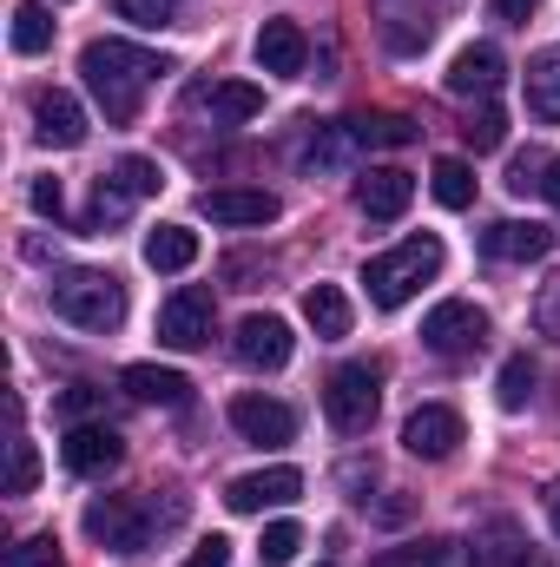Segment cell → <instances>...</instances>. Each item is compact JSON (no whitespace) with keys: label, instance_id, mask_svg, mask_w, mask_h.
Instances as JSON below:
<instances>
[{"label":"cell","instance_id":"41","mask_svg":"<svg viewBox=\"0 0 560 567\" xmlns=\"http://www.w3.org/2000/svg\"><path fill=\"white\" fill-rule=\"evenodd\" d=\"M33 212L40 218H60V185L53 178H33Z\"/></svg>","mask_w":560,"mask_h":567},{"label":"cell","instance_id":"13","mask_svg":"<svg viewBox=\"0 0 560 567\" xmlns=\"http://www.w3.org/2000/svg\"><path fill=\"white\" fill-rule=\"evenodd\" d=\"M198 212L211 225H278V192H258V185H218L198 198Z\"/></svg>","mask_w":560,"mask_h":567},{"label":"cell","instance_id":"18","mask_svg":"<svg viewBox=\"0 0 560 567\" xmlns=\"http://www.w3.org/2000/svg\"><path fill=\"white\" fill-rule=\"evenodd\" d=\"M303 60H310V40H303V27H297V20H265V27H258V66H265V73L297 80V73H303Z\"/></svg>","mask_w":560,"mask_h":567},{"label":"cell","instance_id":"6","mask_svg":"<svg viewBox=\"0 0 560 567\" xmlns=\"http://www.w3.org/2000/svg\"><path fill=\"white\" fill-rule=\"evenodd\" d=\"M422 343L435 357H475L488 343V310H475L468 297H448V303H435L422 317Z\"/></svg>","mask_w":560,"mask_h":567},{"label":"cell","instance_id":"33","mask_svg":"<svg viewBox=\"0 0 560 567\" xmlns=\"http://www.w3.org/2000/svg\"><path fill=\"white\" fill-rule=\"evenodd\" d=\"M7 567H66L53 535H27L20 548H7Z\"/></svg>","mask_w":560,"mask_h":567},{"label":"cell","instance_id":"32","mask_svg":"<svg viewBox=\"0 0 560 567\" xmlns=\"http://www.w3.org/2000/svg\"><path fill=\"white\" fill-rule=\"evenodd\" d=\"M376 567H448V542H409V548H390Z\"/></svg>","mask_w":560,"mask_h":567},{"label":"cell","instance_id":"20","mask_svg":"<svg viewBox=\"0 0 560 567\" xmlns=\"http://www.w3.org/2000/svg\"><path fill=\"white\" fill-rule=\"evenodd\" d=\"M198 106L211 120H258L265 113V86H251V80H211V86H198Z\"/></svg>","mask_w":560,"mask_h":567},{"label":"cell","instance_id":"12","mask_svg":"<svg viewBox=\"0 0 560 567\" xmlns=\"http://www.w3.org/2000/svg\"><path fill=\"white\" fill-rule=\"evenodd\" d=\"M501 80H508V60H501V47H488V40L462 47L455 66H448V93H455V100H495Z\"/></svg>","mask_w":560,"mask_h":567},{"label":"cell","instance_id":"45","mask_svg":"<svg viewBox=\"0 0 560 567\" xmlns=\"http://www.w3.org/2000/svg\"><path fill=\"white\" fill-rule=\"evenodd\" d=\"M548 502H560V482H554V495H548Z\"/></svg>","mask_w":560,"mask_h":567},{"label":"cell","instance_id":"16","mask_svg":"<svg viewBox=\"0 0 560 567\" xmlns=\"http://www.w3.org/2000/svg\"><path fill=\"white\" fill-rule=\"evenodd\" d=\"M60 455H66L73 475H106V468H120L126 442H120V429H106V423H73L66 442H60Z\"/></svg>","mask_w":560,"mask_h":567},{"label":"cell","instance_id":"30","mask_svg":"<svg viewBox=\"0 0 560 567\" xmlns=\"http://www.w3.org/2000/svg\"><path fill=\"white\" fill-rule=\"evenodd\" d=\"M40 482V449L27 435H13V455H7V495H33Z\"/></svg>","mask_w":560,"mask_h":567},{"label":"cell","instance_id":"25","mask_svg":"<svg viewBox=\"0 0 560 567\" xmlns=\"http://www.w3.org/2000/svg\"><path fill=\"white\" fill-rule=\"evenodd\" d=\"M7 40H13V53H27V60H33V53H46V47H53V13H46L40 0H20V7H13V27H7Z\"/></svg>","mask_w":560,"mask_h":567},{"label":"cell","instance_id":"22","mask_svg":"<svg viewBox=\"0 0 560 567\" xmlns=\"http://www.w3.org/2000/svg\"><path fill=\"white\" fill-rule=\"evenodd\" d=\"M528 113L541 126H560V47L528 60Z\"/></svg>","mask_w":560,"mask_h":567},{"label":"cell","instance_id":"3","mask_svg":"<svg viewBox=\"0 0 560 567\" xmlns=\"http://www.w3.org/2000/svg\"><path fill=\"white\" fill-rule=\"evenodd\" d=\"M53 317L80 323V330H120L126 323V290L106 271H66L53 284Z\"/></svg>","mask_w":560,"mask_h":567},{"label":"cell","instance_id":"10","mask_svg":"<svg viewBox=\"0 0 560 567\" xmlns=\"http://www.w3.org/2000/svg\"><path fill=\"white\" fill-rule=\"evenodd\" d=\"M409 205H416V178H409L403 165H376V172H363V178H356V212H363V218L396 225Z\"/></svg>","mask_w":560,"mask_h":567},{"label":"cell","instance_id":"31","mask_svg":"<svg viewBox=\"0 0 560 567\" xmlns=\"http://www.w3.org/2000/svg\"><path fill=\"white\" fill-rule=\"evenodd\" d=\"M297 548H303V528H297V522H271L258 555H265L271 567H283V561H297Z\"/></svg>","mask_w":560,"mask_h":567},{"label":"cell","instance_id":"2","mask_svg":"<svg viewBox=\"0 0 560 567\" xmlns=\"http://www.w3.org/2000/svg\"><path fill=\"white\" fill-rule=\"evenodd\" d=\"M435 271H442V238H403L396 251H383V258L363 265V284H370L376 310H403Z\"/></svg>","mask_w":560,"mask_h":567},{"label":"cell","instance_id":"42","mask_svg":"<svg viewBox=\"0 0 560 567\" xmlns=\"http://www.w3.org/2000/svg\"><path fill=\"white\" fill-rule=\"evenodd\" d=\"M535 7H541V0H495V13H501V20H528Z\"/></svg>","mask_w":560,"mask_h":567},{"label":"cell","instance_id":"34","mask_svg":"<svg viewBox=\"0 0 560 567\" xmlns=\"http://www.w3.org/2000/svg\"><path fill=\"white\" fill-rule=\"evenodd\" d=\"M113 13H120V20H133V27H172L178 0H113Z\"/></svg>","mask_w":560,"mask_h":567},{"label":"cell","instance_id":"8","mask_svg":"<svg viewBox=\"0 0 560 567\" xmlns=\"http://www.w3.org/2000/svg\"><path fill=\"white\" fill-rule=\"evenodd\" d=\"M303 495V475L278 462V468H251V475H238L231 488H225V508L231 515H265V508H283V502H297Z\"/></svg>","mask_w":560,"mask_h":567},{"label":"cell","instance_id":"21","mask_svg":"<svg viewBox=\"0 0 560 567\" xmlns=\"http://www.w3.org/2000/svg\"><path fill=\"white\" fill-rule=\"evenodd\" d=\"M145 265H152V271H191V265H198V231H191V225H158V231H145Z\"/></svg>","mask_w":560,"mask_h":567},{"label":"cell","instance_id":"35","mask_svg":"<svg viewBox=\"0 0 560 567\" xmlns=\"http://www.w3.org/2000/svg\"><path fill=\"white\" fill-rule=\"evenodd\" d=\"M548 165H554V158H541V152H521V158L508 165V192H521V198H528V192H541V185H548Z\"/></svg>","mask_w":560,"mask_h":567},{"label":"cell","instance_id":"23","mask_svg":"<svg viewBox=\"0 0 560 567\" xmlns=\"http://www.w3.org/2000/svg\"><path fill=\"white\" fill-rule=\"evenodd\" d=\"M303 317H310L317 337H350V317H356V310H350V297H343L336 284H310V290H303Z\"/></svg>","mask_w":560,"mask_h":567},{"label":"cell","instance_id":"14","mask_svg":"<svg viewBox=\"0 0 560 567\" xmlns=\"http://www.w3.org/2000/svg\"><path fill=\"white\" fill-rule=\"evenodd\" d=\"M231 429L245 442H258V449H283L297 435V416H290V403H278V396H231Z\"/></svg>","mask_w":560,"mask_h":567},{"label":"cell","instance_id":"15","mask_svg":"<svg viewBox=\"0 0 560 567\" xmlns=\"http://www.w3.org/2000/svg\"><path fill=\"white\" fill-rule=\"evenodd\" d=\"M231 350H238V363L245 370H283L290 363V323L283 317H245L238 323V337H231Z\"/></svg>","mask_w":560,"mask_h":567},{"label":"cell","instance_id":"9","mask_svg":"<svg viewBox=\"0 0 560 567\" xmlns=\"http://www.w3.org/2000/svg\"><path fill=\"white\" fill-rule=\"evenodd\" d=\"M554 225H541V218H501V225H488L481 231V251L488 258H501V265H541L548 251H554Z\"/></svg>","mask_w":560,"mask_h":567},{"label":"cell","instance_id":"19","mask_svg":"<svg viewBox=\"0 0 560 567\" xmlns=\"http://www.w3.org/2000/svg\"><path fill=\"white\" fill-rule=\"evenodd\" d=\"M120 383H126L133 403H152V410H185V403H191V383H185L178 370H158V363H133Z\"/></svg>","mask_w":560,"mask_h":567},{"label":"cell","instance_id":"28","mask_svg":"<svg viewBox=\"0 0 560 567\" xmlns=\"http://www.w3.org/2000/svg\"><path fill=\"white\" fill-rule=\"evenodd\" d=\"M106 178H113V185H120L126 198H152V192L165 185V178H158V165H152V158H139V152H133V158H120V165H113Z\"/></svg>","mask_w":560,"mask_h":567},{"label":"cell","instance_id":"43","mask_svg":"<svg viewBox=\"0 0 560 567\" xmlns=\"http://www.w3.org/2000/svg\"><path fill=\"white\" fill-rule=\"evenodd\" d=\"M541 192L554 198V212H560V158H554V165H548V185H541Z\"/></svg>","mask_w":560,"mask_h":567},{"label":"cell","instance_id":"7","mask_svg":"<svg viewBox=\"0 0 560 567\" xmlns=\"http://www.w3.org/2000/svg\"><path fill=\"white\" fill-rule=\"evenodd\" d=\"M158 343H172V350L211 343V290H198V284L172 290V297L158 303Z\"/></svg>","mask_w":560,"mask_h":567},{"label":"cell","instance_id":"27","mask_svg":"<svg viewBox=\"0 0 560 567\" xmlns=\"http://www.w3.org/2000/svg\"><path fill=\"white\" fill-rule=\"evenodd\" d=\"M528 396H535V370H528V357H508L501 363V383H495V403L515 416V410H528Z\"/></svg>","mask_w":560,"mask_h":567},{"label":"cell","instance_id":"37","mask_svg":"<svg viewBox=\"0 0 560 567\" xmlns=\"http://www.w3.org/2000/svg\"><path fill=\"white\" fill-rule=\"evenodd\" d=\"M133 212V198L113 185V178H100V192H93V212H86V225H113V218H126Z\"/></svg>","mask_w":560,"mask_h":567},{"label":"cell","instance_id":"26","mask_svg":"<svg viewBox=\"0 0 560 567\" xmlns=\"http://www.w3.org/2000/svg\"><path fill=\"white\" fill-rule=\"evenodd\" d=\"M350 133H356V145H409L416 140V126L403 113H363V120H350Z\"/></svg>","mask_w":560,"mask_h":567},{"label":"cell","instance_id":"4","mask_svg":"<svg viewBox=\"0 0 560 567\" xmlns=\"http://www.w3.org/2000/svg\"><path fill=\"white\" fill-rule=\"evenodd\" d=\"M376 403H383V370H376V363H343V370H330V383H323V416H330V429L363 435V429L376 423Z\"/></svg>","mask_w":560,"mask_h":567},{"label":"cell","instance_id":"17","mask_svg":"<svg viewBox=\"0 0 560 567\" xmlns=\"http://www.w3.org/2000/svg\"><path fill=\"white\" fill-rule=\"evenodd\" d=\"M33 140L73 152V145L86 140V106L73 93H60V86L53 93H33Z\"/></svg>","mask_w":560,"mask_h":567},{"label":"cell","instance_id":"11","mask_svg":"<svg viewBox=\"0 0 560 567\" xmlns=\"http://www.w3.org/2000/svg\"><path fill=\"white\" fill-rule=\"evenodd\" d=\"M403 449H409L416 462H448V455L462 449V416H455L448 403H422L416 416L403 423Z\"/></svg>","mask_w":560,"mask_h":567},{"label":"cell","instance_id":"24","mask_svg":"<svg viewBox=\"0 0 560 567\" xmlns=\"http://www.w3.org/2000/svg\"><path fill=\"white\" fill-rule=\"evenodd\" d=\"M428 192H435V205H448V212H468V205H475V165H468V158H435V172H428Z\"/></svg>","mask_w":560,"mask_h":567},{"label":"cell","instance_id":"5","mask_svg":"<svg viewBox=\"0 0 560 567\" xmlns=\"http://www.w3.org/2000/svg\"><path fill=\"white\" fill-rule=\"evenodd\" d=\"M152 528H158V515L133 502V495H106V502H93L86 508V535L100 542V548H113V555H145L152 548Z\"/></svg>","mask_w":560,"mask_h":567},{"label":"cell","instance_id":"46","mask_svg":"<svg viewBox=\"0 0 560 567\" xmlns=\"http://www.w3.org/2000/svg\"><path fill=\"white\" fill-rule=\"evenodd\" d=\"M323 567H330V561H323Z\"/></svg>","mask_w":560,"mask_h":567},{"label":"cell","instance_id":"44","mask_svg":"<svg viewBox=\"0 0 560 567\" xmlns=\"http://www.w3.org/2000/svg\"><path fill=\"white\" fill-rule=\"evenodd\" d=\"M548 522H554V535H560V502H548Z\"/></svg>","mask_w":560,"mask_h":567},{"label":"cell","instance_id":"29","mask_svg":"<svg viewBox=\"0 0 560 567\" xmlns=\"http://www.w3.org/2000/svg\"><path fill=\"white\" fill-rule=\"evenodd\" d=\"M495 535H501V548H495V555H481V567H554L548 555H541V548H528V542H521L508 522H501Z\"/></svg>","mask_w":560,"mask_h":567},{"label":"cell","instance_id":"39","mask_svg":"<svg viewBox=\"0 0 560 567\" xmlns=\"http://www.w3.org/2000/svg\"><path fill=\"white\" fill-rule=\"evenodd\" d=\"M185 567H231V542H225V535H205V542L185 555Z\"/></svg>","mask_w":560,"mask_h":567},{"label":"cell","instance_id":"1","mask_svg":"<svg viewBox=\"0 0 560 567\" xmlns=\"http://www.w3.org/2000/svg\"><path fill=\"white\" fill-rule=\"evenodd\" d=\"M80 73H86V86H93V100H100V113L113 120V126H133L145 106V86L152 80H165L172 73V60H158V53H145L133 40H93L86 53H80Z\"/></svg>","mask_w":560,"mask_h":567},{"label":"cell","instance_id":"38","mask_svg":"<svg viewBox=\"0 0 560 567\" xmlns=\"http://www.w3.org/2000/svg\"><path fill=\"white\" fill-rule=\"evenodd\" d=\"M535 330H541L548 343H560V278L548 284L541 297H535Z\"/></svg>","mask_w":560,"mask_h":567},{"label":"cell","instance_id":"40","mask_svg":"<svg viewBox=\"0 0 560 567\" xmlns=\"http://www.w3.org/2000/svg\"><path fill=\"white\" fill-rule=\"evenodd\" d=\"M93 403H100V390H86V383H73V390L60 396V416H66V423H80V416H86Z\"/></svg>","mask_w":560,"mask_h":567},{"label":"cell","instance_id":"36","mask_svg":"<svg viewBox=\"0 0 560 567\" xmlns=\"http://www.w3.org/2000/svg\"><path fill=\"white\" fill-rule=\"evenodd\" d=\"M462 133H468V145H475V152H495V145L508 140V120H501L495 106H481V113H475V120H468Z\"/></svg>","mask_w":560,"mask_h":567}]
</instances>
